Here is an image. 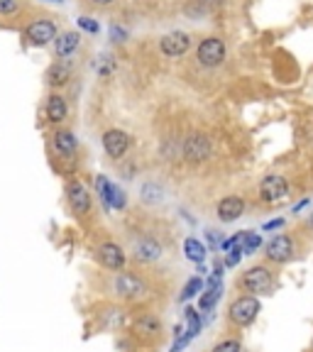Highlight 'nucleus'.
Segmentation results:
<instances>
[{
	"instance_id": "f03ea898",
	"label": "nucleus",
	"mask_w": 313,
	"mask_h": 352,
	"mask_svg": "<svg viewBox=\"0 0 313 352\" xmlns=\"http://www.w3.org/2000/svg\"><path fill=\"white\" fill-rule=\"evenodd\" d=\"M259 316V298L257 296H237L228 308V318L235 328H248Z\"/></svg>"
},
{
	"instance_id": "473e14b6",
	"label": "nucleus",
	"mask_w": 313,
	"mask_h": 352,
	"mask_svg": "<svg viewBox=\"0 0 313 352\" xmlns=\"http://www.w3.org/2000/svg\"><path fill=\"white\" fill-rule=\"evenodd\" d=\"M81 28L83 30H91V32H96V30H98V25H96V22H91L88 17H81Z\"/></svg>"
},
{
	"instance_id": "9d476101",
	"label": "nucleus",
	"mask_w": 313,
	"mask_h": 352,
	"mask_svg": "<svg viewBox=\"0 0 313 352\" xmlns=\"http://www.w3.org/2000/svg\"><path fill=\"white\" fill-rule=\"evenodd\" d=\"M184 157H186L188 162H193V164L206 162L211 157V140L206 138V135H201V132L191 135V138L184 142Z\"/></svg>"
},
{
	"instance_id": "bb28decb",
	"label": "nucleus",
	"mask_w": 313,
	"mask_h": 352,
	"mask_svg": "<svg viewBox=\"0 0 313 352\" xmlns=\"http://www.w3.org/2000/svg\"><path fill=\"white\" fill-rule=\"evenodd\" d=\"M211 352H242V345H240V340L228 338V340H220Z\"/></svg>"
},
{
	"instance_id": "c9c22d12",
	"label": "nucleus",
	"mask_w": 313,
	"mask_h": 352,
	"mask_svg": "<svg viewBox=\"0 0 313 352\" xmlns=\"http://www.w3.org/2000/svg\"><path fill=\"white\" fill-rule=\"evenodd\" d=\"M56 3H59V0H56Z\"/></svg>"
},
{
	"instance_id": "1a4fd4ad",
	"label": "nucleus",
	"mask_w": 313,
	"mask_h": 352,
	"mask_svg": "<svg viewBox=\"0 0 313 352\" xmlns=\"http://www.w3.org/2000/svg\"><path fill=\"white\" fill-rule=\"evenodd\" d=\"M103 149L108 152L110 160H122L130 149V135L122 130H108L103 132Z\"/></svg>"
},
{
	"instance_id": "2eb2a0df",
	"label": "nucleus",
	"mask_w": 313,
	"mask_h": 352,
	"mask_svg": "<svg viewBox=\"0 0 313 352\" xmlns=\"http://www.w3.org/2000/svg\"><path fill=\"white\" fill-rule=\"evenodd\" d=\"M242 213H245V201L240 196H226L218 204V218L223 223H235Z\"/></svg>"
},
{
	"instance_id": "b1692460",
	"label": "nucleus",
	"mask_w": 313,
	"mask_h": 352,
	"mask_svg": "<svg viewBox=\"0 0 313 352\" xmlns=\"http://www.w3.org/2000/svg\"><path fill=\"white\" fill-rule=\"evenodd\" d=\"M184 318H186V336L196 338L198 333H201V328H204V320H201V314H198L196 308H186V314H184Z\"/></svg>"
},
{
	"instance_id": "f8f14e48",
	"label": "nucleus",
	"mask_w": 313,
	"mask_h": 352,
	"mask_svg": "<svg viewBox=\"0 0 313 352\" xmlns=\"http://www.w3.org/2000/svg\"><path fill=\"white\" fill-rule=\"evenodd\" d=\"M28 39L34 47H44L56 39V25L54 20H34L28 28Z\"/></svg>"
},
{
	"instance_id": "cd10ccee",
	"label": "nucleus",
	"mask_w": 313,
	"mask_h": 352,
	"mask_svg": "<svg viewBox=\"0 0 313 352\" xmlns=\"http://www.w3.org/2000/svg\"><path fill=\"white\" fill-rule=\"evenodd\" d=\"M125 193L120 191V188L116 186V193H113V201H110V208H116V210H122L125 208Z\"/></svg>"
},
{
	"instance_id": "f3484780",
	"label": "nucleus",
	"mask_w": 313,
	"mask_h": 352,
	"mask_svg": "<svg viewBox=\"0 0 313 352\" xmlns=\"http://www.w3.org/2000/svg\"><path fill=\"white\" fill-rule=\"evenodd\" d=\"M78 47V32H61L54 39V52L59 59H69Z\"/></svg>"
},
{
	"instance_id": "c756f323",
	"label": "nucleus",
	"mask_w": 313,
	"mask_h": 352,
	"mask_svg": "<svg viewBox=\"0 0 313 352\" xmlns=\"http://www.w3.org/2000/svg\"><path fill=\"white\" fill-rule=\"evenodd\" d=\"M17 10V0H0V15H12Z\"/></svg>"
},
{
	"instance_id": "4be33fe9",
	"label": "nucleus",
	"mask_w": 313,
	"mask_h": 352,
	"mask_svg": "<svg viewBox=\"0 0 313 352\" xmlns=\"http://www.w3.org/2000/svg\"><path fill=\"white\" fill-rule=\"evenodd\" d=\"M259 248H262V235H257V232H252V230L242 232V242H240L242 257H248V254H255Z\"/></svg>"
},
{
	"instance_id": "6e6552de",
	"label": "nucleus",
	"mask_w": 313,
	"mask_h": 352,
	"mask_svg": "<svg viewBox=\"0 0 313 352\" xmlns=\"http://www.w3.org/2000/svg\"><path fill=\"white\" fill-rule=\"evenodd\" d=\"M292 254H294V240L289 235H284V232L274 235L267 245H264V257H267V262H272V264L289 262Z\"/></svg>"
},
{
	"instance_id": "39448f33",
	"label": "nucleus",
	"mask_w": 313,
	"mask_h": 352,
	"mask_svg": "<svg viewBox=\"0 0 313 352\" xmlns=\"http://www.w3.org/2000/svg\"><path fill=\"white\" fill-rule=\"evenodd\" d=\"M226 44H223V39L218 37H208L204 39V42L198 44L196 50V59L201 66H208V69H213V66H220L223 61H226Z\"/></svg>"
},
{
	"instance_id": "aec40b11",
	"label": "nucleus",
	"mask_w": 313,
	"mask_h": 352,
	"mask_svg": "<svg viewBox=\"0 0 313 352\" xmlns=\"http://www.w3.org/2000/svg\"><path fill=\"white\" fill-rule=\"evenodd\" d=\"M76 147H78V142H76V138H74V132L59 130L54 135V149H56V154H61V157H74V154H76Z\"/></svg>"
},
{
	"instance_id": "2f4dec72",
	"label": "nucleus",
	"mask_w": 313,
	"mask_h": 352,
	"mask_svg": "<svg viewBox=\"0 0 313 352\" xmlns=\"http://www.w3.org/2000/svg\"><path fill=\"white\" fill-rule=\"evenodd\" d=\"M279 228H284V218H277V220H270V223H264L262 230L272 232V230H279Z\"/></svg>"
},
{
	"instance_id": "72a5a7b5",
	"label": "nucleus",
	"mask_w": 313,
	"mask_h": 352,
	"mask_svg": "<svg viewBox=\"0 0 313 352\" xmlns=\"http://www.w3.org/2000/svg\"><path fill=\"white\" fill-rule=\"evenodd\" d=\"M220 232H215V230H211L208 232V240H211V245H218V248H220V242H223V240H220Z\"/></svg>"
},
{
	"instance_id": "5701e85b",
	"label": "nucleus",
	"mask_w": 313,
	"mask_h": 352,
	"mask_svg": "<svg viewBox=\"0 0 313 352\" xmlns=\"http://www.w3.org/2000/svg\"><path fill=\"white\" fill-rule=\"evenodd\" d=\"M204 292V279H201V276H191V279L186 281V284H184V289H182V301L186 303V301H191V298H196L198 294Z\"/></svg>"
},
{
	"instance_id": "ddd939ff",
	"label": "nucleus",
	"mask_w": 313,
	"mask_h": 352,
	"mask_svg": "<svg viewBox=\"0 0 313 352\" xmlns=\"http://www.w3.org/2000/svg\"><path fill=\"white\" fill-rule=\"evenodd\" d=\"M160 257H162V245L154 237H140L135 242V248H132V259H138L142 264L157 262Z\"/></svg>"
},
{
	"instance_id": "a878e982",
	"label": "nucleus",
	"mask_w": 313,
	"mask_h": 352,
	"mask_svg": "<svg viewBox=\"0 0 313 352\" xmlns=\"http://www.w3.org/2000/svg\"><path fill=\"white\" fill-rule=\"evenodd\" d=\"M162 196H164V191H162L157 184H144L142 186V201L144 204H160Z\"/></svg>"
},
{
	"instance_id": "f704fd0d",
	"label": "nucleus",
	"mask_w": 313,
	"mask_h": 352,
	"mask_svg": "<svg viewBox=\"0 0 313 352\" xmlns=\"http://www.w3.org/2000/svg\"><path fill=\"white\" fill-rule=\"evenodd\" d=\"M91 3H96V6H110L113 0H91Z\"/></svg>"
},
{
	"instance_id": "393cba45",
	"label": "nucleus",
	"mask_w": 313,
	"mask_h": 352,
	"mask_svg": "<svg viewBox=\"0 0 313 352\" xmlns=\"http://www.w3.org/2000/svg\"><path fill=\"white\" fill-rule=\"evenodd\" d=\"M96 188H98V193H100V198H103V206L110 210V201H113V193H116V186L105 179V176H98L96 179Z\"/></svg>"
},
{
	"instance_id": "c85d7f7f",
	"label": "nucleus",
	"mask_w": 313,
	"mask_h": 352,
	"mask_svg": "<svg viewBox=\"0 0 313 352\" xmlns=\"http://www.w3.org/2000/svg\"><path fill=\"white\" fill-rule=\"evenodd\" d=\"M240 259H242V250L240 248L230 250V252H228V257H226V267H237V264H240Z\"/></svg>"
},
{
	"instance_id": "dca6fc26",
	"label": "nucleus",
	"mask_w": 313,
	"mask_h": 352,
	"mask_svg": "<svg viewBox=\"0 0 313 352\" xmlns=\"http://www.w3.org/2000/svg\"><path fill=\"white\" fill-rule=\"evenodd\" d=\"M66 100L64 96L59 94H52L50 98H47V103H44V113H47V120L54 122V125H59V122L66 120Z\"/></svg>"
},
{
	"instance_id": "7ed1b4c3",
	"label": "nucleus",
	"mask_w": 313,
	"mask_h": 352,
	"mask_svg": "<svg viewBox=\"0 0 313 352\" xmlns=\"http://www.w3.org/2000/svg\"><path fill=\"white\" fill-rule=\"evenodd\" d=\"M223 267H215V272L213 274L206 279V284H204V292L198 294V314H211L215 308V303L220 301V294H223Z\"/></svg>"
},
{
	"instance_id": "423d86ee",
	"label": "nucleus",
	"mask_w": 313,
	"mask_h": 352,
	"mask_svg": "<svg viewBox=\"0 0 313 352\" xmlns=\"http://www.w3.org/2000/svg\"><path fill=\"white\" fill-rule=\"evenodd\" d=\"M286 196H289V182H286V176H279V174L264 176L262 184H259V198H262L264 204H279Z\"/></svg>"
},
{
	"instance_id": "9b49d317",
	"label": "nucleus",
	"mask_w": 313,
	"mask_h": 352,
	"mask_svg": "<svg viewBox=\"0 0 313 352\" xmlns=\"http://www.w3.org/2000/svg\"><path fill=\"white\" fill-rule=\"evenodd\" d=\"M160 50L166 56H184L191 50V34L186 32H169L160 39Z\"/></svg>"
},
{
	"instance_id": "0eeeda50",
	"label": "nucleus",
	"mask_w": 313,
	"mask_h": 352,
	"mask_svg": "<svg viewBox=\"0 0 313 352\" xmlns=\"http://www.w3.org/2000/svg\"><path fill=\"white\" fill-rule=\"evenodd\" d=\"M66 201H69V208H72L78 218H83V215L91 213V206H94L91 191H88L81 182H76V179L69 182V186H66Z\"/></svg>"
},
{
	"instance_id": "20e7f679",
	"label": "nucleus",
	"mask_w": 313,
	"mask_h": 352,
	"mask_svg": "<svg viewBox=\"0 0 313 352\" xmlns=\"http://www.w3.org/2000/svg\"><path fill=\"white\" fill-rule=\"evenodd\" d=\"M116 292L118 296L127 298V301H138V298H144L149 294L147 284L144 279H140L138 274H132V272H120L116 276Z\"/></svg>"
},
{
	"instance_id": "a211bd4d",
	"label": "nucleus",
	"mask_w": 313,
	"mask_h": 352,
	"mask_svg": "<svg viewBox=\"0 0 313 352\" xmlns=\"http://www.w3.org/2000/svg\"><path fill=\"white\" fill-rule=\"evenodd\" d=\"M135 333L138 336H142V338H157L162 333V323H160V318L154 314H142L138 320H135Z\"/></svg>"
},
{
	"instance_id": "412c9836",
	"label": "nucleus",
	"mask_w": 313,
	"mask_h": 352,
	"mask_svg": "<svg viewBox=\"0 0 313 352\" xmlns=\"http://www.w3.org/2000/svg\"><path fill=\"white\" fill-rule=\"evenodd\" d=\"M206 252H208L206 245L198 242L196 237H186V240H184V254H186V259H191L193 264H204Z\"/></svg>"
},
{
	"instance_id": "7c9ffc66",
	"label": "nucleus",
	"mask_w": 313,
	"mask_h": 352,
	"mask_svg": "<svg viewBox=\"0 0 313 352\" xmlns=\"http://www.w3.org/2000/svg\"><path fill=\"white\" fill-rule=\"evenodd\" d=\"M226 3V0H198V6L204 8V10H215V8H220Z\"/></svg>"
},
{
	"instance_id": "f257e3e1",
	"label": "nucleus",
	"mask_w": 313,
	"mask_h": 352,
	"mask_svg": "<svg viewBox=\"0 0 313 352\" xmlns=\"http://www.w3.org/2000/svg\"><path fill=\"white\" fill-rule=\"evenodd\" d=\"M240 286L250 296H264V294H272V289H274V274L264 264H259V267H252L242 274Z\"/></svg>"
},
{
	"instance_id": "4468645a",
	"label": "nucleus",
	"mask_w": 313,
	"mask_h": 352,
	"mask_svg": "<svg viewBox=\"0 0 313 352\" xmlns=\"http://www.w3.org/2000/svg\"><path fill=\"white\" fill-rule=\"evenodd\" d=\"M98 259L103 262V267H108L113 272H120L125 267V252L116 242H103L98 248Z\"/></svg>"
},
{
	"instance_id": "6ab92c4d",
	"label": "nucleus",
	"mask_w": 313,
	"mask_h": 352,
	"mask_svg": "<svg viewBox=\"0 0 313 352\" xmlns=\"http://www.w3.org/2000/svg\"><path fill=\"white\" fill-rule=\"evenodd\" d=\"M69 78H72V66L64 64V61H56V64H52L50 69H47V83L54 88H61L69 83Z\"/></svg>"
}]
</instances>
